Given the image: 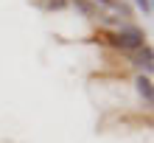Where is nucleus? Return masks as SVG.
<instances>
[{
    "instance_id": "f257e3e1",
    "label": "nucleus",
    "mask_w": 154,
    "mask_h": 143,
    "mask_svg": "<svg viewBox=\"0 0 154 143\" xmlns=\"http://www.w3.org/2000/svg\"><path fill=\"white\" fill-rule=\"evenodd\" d=\"M143 45H146V34L137 25H121V31H118V48L121 51H140Z\"/></svg>"
},
{
    "instance_id": "f03ea898",
    "label": "nucleus",
    "mask_w": 154,
    "mask_h": 143,
    "mask_svg": "<svg viewBox=\"0 0 154 143\" xmlns=\"http://www.w3.org/2000/svg\"><path fill=\"white\" fill-rule=\"evenodd\" d=\"M132 62H134L137 67H143V70H146V76H149V70H151V62H154V53H151V48H149V45H143L140 51H134Z\"/></svg>"
},
{
    "instance_id": "7ed1b4c3",
    "label": "nucleus",
    "mask_w": 154,
    "mask_h": 143,
    "mask_svg": "<svg viewBox=\"0 0 154 143\" xmlns=\"http://www.w3.org/2000/svg\"><path fill=\"white\" fill-rule=\"evenodd\" d=\"M134 84H137V93L143 95V101H146V104H151V101H154V87H151V76L140 73Z\"/></svg>"
},
{
    "instance_id": "20e7f679",
    "label": "nucleus",
    "mask_w": 154,
    "mask_h": 143,
    "mask_svg": "<svg viewBox=\"0 0 154 143\" xmlns=\"http://www.w3.org/2000/svg\"><path fill=\"white\" fill-rule=\"evenodd\" d=\"M67 3H70V0H42L39 6H42V8H65Z\"/></svg>"
},
{
    "instance_id": "39448f33",
    "label": "nucleus",
    "mask_w": 154,
    "mask_h": 143,
    "mask_svg": "<svg viewBox=\"0 0 154 143\" xmlns=\"http://www.w3.org/2000/svg\"><path fill=\"white\" fill-rule=\"evenodd\" d=\"M134 3H137V8L143 14H151V0H134Z\"/></svg>"
}]
</instances>
